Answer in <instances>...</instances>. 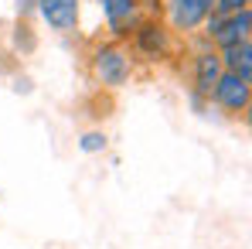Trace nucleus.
I'll list each match as a JSON object with an SVG mask.
<instances>
[{
  "mask_svg": "<svg viewBox=\"0 0 252 249\" xmlns=\"http://www.w3.org/2000/svg\"><path fill=\"white\" fill-rule=\"evenodd\" d=\"M136 58L123 41H102L89 51V72L102 89H123L133 79Z\"/></svg>",
  "mask_w": 252,
  "mask_h": 249,
  "instance_id": "obj_1",
  "label": "nucleus"
},
{
  "mask_svg": "<svg viewBox=\"0 0 252 249\" xmlns=\"http://www.w3.org/2000/svg\"><path fill=\"white\" fill-rule=\"evenodd\" d=\"M129 41H133V58H143V62H164L170 58V51H174V35H170V28L164 21H157L154 14H147L136 28H133V35H129Z\"/></svg>",
  "mask_w": 252,
  "mask_h": 249,
  "instance_id": "obj_2",
  "label": "nucleus"
},
{
  "mask_svg": "<svg viewBox=\"0 0 252 249\" xmlns=\"http://www.w3.org/2000/svg\"><path fill=\"white\" fill-rule=\"evenodd\" d=\"M211 3L215 0H160V10H164V24L170 28V35H181V38H191L205 28L211 14Z\"/></svg>",
  "mask_w": 252,
  "mask_h": 249,
  "instance_id": "obj_3",
  "label": "nucleus"
},
{
  "mask_svg": "<svg viewBox=\"0 0 252 249\" xmlns=\"http://www.w3.org/2000/svg\"><path fill=\"white\" fill-rule=\"evenodd\" d=\"M201 38H205L211 48L249 41L252 38V7L239 10V14H208V21H205V28H201Z\"/></svg>",
  "mask_w": 252,
  "mask_h": 249,
  "instance_id": "obj_4",
  "label": "nucleus"
},
{
  "mask_svg": "<svg viewBox=\"0 0 252 249\" xmlns=\"http://www.w3.org/2000/svg\"><path fill=\"white\" fill-rule=\"evenodd\" d=\"M208 103L218 106L221 113H228V116H246L249 106H252V82L232 75V72H221L215 89H211Z\"/></svg>",
  "mask_w": 252,
  "mask_h": 249,
  "instance_id": "obj_5",
  "label": "nucleus"
},
{
  "mask_svg": "<svg viewBox=\"0 0 252 249\" xmlns=\"http://www.w3.org/2000/svg\"><path fill=\"white\" fill-rule=\"evenodd\" d=\"M221 72H225V69H221L218 48H211V44L201 38V41L194 44V51H191V96L208 99Z\"/></svg>",
  "mask_w": 252,
  "mask_h": 249,
  "instance_id": "obj_6",
  "label": "nucleus"
},
{
  "mask_svg": "<svg viewBox=\"0 0 252 249\" xmlns=\"http://www.w3.org/2000/svg\"><path fill=\"white\" fill-rule=\"evenodd\" d=\"M95 3L102 10V24H106L113 41H126L133 35V28L147 17L140 0H95Z\"/></svg>",
  "mask_w": 252,
  "mask_h": 249,
  "instance_id": "obj_7",
  "label": "nucleus"
},
{
  "mask_svg": "<svg viewBox=\"0 0 252 249\" xmlns=\"http://www.w3.org/2000/svg\"><path fill=\"white\" fill-rule=\"evenodd\" d=\"M34 14L55 35H75L82 21V0H34Z\"/></svg>",
  "mask_w": 252,
  "mask_h": 249,
  "instance_id": "obj_8",
  "label": "nucleus"
},
{
  "mask_svg": "<svg viewBox=\"0 0 252 249\" xmlns=\"http://www.w3.org/2000/svg\"><path fill=\"white\" fill-rule=\"evenodd\" d=\"M218 58H221V69L252 82V38L249 41H235V44H225L218 48Z\"/></svg>",
  "mask_w": 252,
  "mask_h": 249,
  "instance_id": "obj_9",
  "label": "nucleus"
},
{
  "mask_svg": "<svg viewBox=\"0 0 252 249\" xmlns=\"http://www.w3.org/2000/svg\"><path fill=\"white\" fill-rule=\"evenodd\" d=\"M106 147H109V137L102 130H85L82 137H79V150L82 154H102Z\"/></svg>",
  "mask_w": 252,
  "mask_h": 249,
  "instance_id": "obj_10",
  "label": "nucleus"
},
{
  "mask_svg": "<svg viewBox=\"0 0 252 249\" xmlns=\"http://www.w3.org/2000/svg\"><path fill=\"white\" fill-rule=\"evenodd\" d=\"M252 0H215L211 3V14H239V10H246Z\"/></svg>",
  "mask_w": 252,
  "mask_h": 249,
  "instance_id": "obj_11",
  "label": "nucleus"
},
{
  "mask_svg": "<svg viewBox=\"0 0 252 249\" xmlns=\"http://www.w3.org/2000/svg\"><path fill=\"white\" fill-rule=\"evenodd\" d=\"M17 10H21V17H31L34 14V0H17Z\"/></svg>",
  "mask_w": 252,
  "mask_h": 249,
  "instance_id": "obj_12",
  "label": "nucleus"
},
{
  "mask_svg": "<svg viewBox=\"0 0 252 249\" xmlns=\"http://www.w3.org/2000/svg\"><path fill=\"white\" fill-rule=\"evenodd\" d=\"M140 7H143V14H154L160 7V0H140Z\"/></svg>",
  "mask_w": 252,
  "mask_h": 249,
  "instance_id": "obj_13",
  "label": "nucleus"
}]
</instances>
